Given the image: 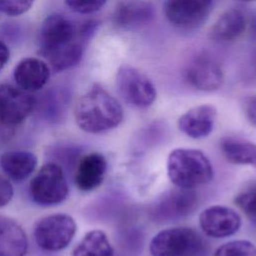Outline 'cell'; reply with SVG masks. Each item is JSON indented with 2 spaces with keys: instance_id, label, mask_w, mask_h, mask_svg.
<instances>
[{
  "instance_id": "6da1fadb",
  "label": "cell",
  "mask_w": 256,
  "mask_h": 256,
  "mask_svg": "<svg viewBox=\"0 0 256 256\" xmlns=\"http://www.w3.org/2000/svg\"><path fill=\"white\" fill-rule=\"evenodd\" d=\"M96 23L89 21L77 27L60 14L47 16L38 32L39 54L55 72H62L77 65L84 52V45L92 35Z\"/></svg>"
},
{
  "instance_id": "603a6c76",
  "label": "cell",
  "mask_w": 256,
  "mask_h": 256,
  "mask_svg": "<svg viewBox=\"0 0 256 256\" xmlns=\"http://www.w3.org/2000/svg\"><path fill=\"white\" fill-rule=\"evenodd\" d=\"M235 203L245 216L256 224V186L238 194Z\"/></svg>"
},
{
  "instance_id": "cb8c5ba5",
  "label": "cell",
  "mask_w": 256,
  "mask_h": 256,
  "mask_svg": "<svg viewBox=\"0 0 256 256\" xmlns=\"http://www.w3.org/2000/svg\"><path fill=\"white\" fill-rule=\"evenodd\" d=\"M66 6L79 14H92L100 10L107 0H64Z\"/></svg>"
},
{
  "instance_id": "5b68a950",
  "label": "cell",
  "mask_w": 256,
  "mask_h": 256,
  "mask_svg": "<svg viewBox=\"0 0 256 256\" xmlns=\"http://www.w3.org/2000/svg\"><path fill=\"white\" fill-rule=\"evenodd\" d=\"M68 191L63 169L55 163L43 165L29 185L32 200L41 206H53L63 202Z\"/></svg>"
},
{
  "instance_id": "d4e9b609",
  "label": "cell",
  "mask_w": 256,
  "mask_h": 256,
  "mask_svg": "<svg viewBox=\"0 0 256 256\" xmlns=\"http://www.w3.org/2000/svg\"><path fill=\"white\" fill-rule=\"evenodd\" d=\"M34 0H0V12L16 17L27 12L33 5Z\"/></svg>"
},
{
  "instance_id": "5bb4252c",
  "label": "cell",
  "mask_w": 256,
  "mask_h": 256,
  "mask_svg": "<svg viewBox=\"0 0 256 256\" xmlns=\"http://www.w3.org/2000/svg\"><path fill=\"white\" fill-rule=\"evenodd\" d=\"M154 17V7L150 2L133 0L122 2L115 8L113 24L123 30H133L149 23Z\"/></svg>"
},
{
  "instance_id": "9c48e42d",
  "label": "cell",
  "mask_w": 256,
  "mask_h": 256,
  "mask_svg": "<svg viewBox=\"0 0 256 256\" xmlns=\"http://www.w3.org/2000/svg\"><path fill=\"white\" fill-rule=\"evenodd\" d=\"M34 97L27 91L11 84L0 85V123L6 127L20 125L31 113Z\"/></svg>"
},
{
  "instance_id": "83f0119b",
  "label": "cell",
  "mask_w": 256,
  "mask_h": 256,
  "mask_svg": "<svg viewBox=\"0 0 256 256\" xmlns=\"http://www.w3.org/2000/svg\"><path fill=\"white\" fill-rule=\"evenodd\" d=\"M10 58V51L8 46L0 41V71L5 67Z\"/></svg>"
},
{
  "instance_id": "3957f363",
  "label": "cell",
  "mask_w": 256,
  "mask_h": 256,
  "mask_svg": "<svg viewBox=\"0 0 256 256\" xmlns=\"http://www.w3.org/2000/svg\"><path fill=\"white\" fill-rule=\"evenodd\" d=\"M167 175L176 187L191 190L209 183L214 172L210 160L202 151L178 148L168 156Z\"/></svg>"
},
{
  "instance_id": "44dd1931",
  "label": "cell",
  "mask_w": 256,
  "mask_h": 256,
  "mask_svg": "<svg viewBox=\"0 0 256 256\" xmlns=\"http://www.w3.org/2000/svg\"><path fill=\"white\" fill-rule=\"evenodd\" d=\"M180 189V188H179ZM195 204V194L187 189L174 191L160 203V213L164 218L181 217L189 213Z\"/></svg>"
},
{
  "instance_id": "277c9868",
  "label": "cell",
  "mask_w": 256,
  "mask_h": 256,
  "mask_svg": "<svg viewBox=\"0 0 256 256\" xmlns=\"http://www.w3.org/2000/svg\"><path fill=\"white\" fill-rule=\"evenodd\" d=\"M205 245L200 235L187 227H173L159 231L150 241L152 256H202Z\"/></svg>"
},
{
  "instance_id": "ac0fdd59",
  "label": "cell",
  "mask_w": 256,
  "mask_h": 256,
  "mask_svg": "<svg viewBox=\"0 0 256 256\" xmlns=\"http://www.w3.org/2000/svg\"><path fill=\"white\" fill-rule=\"evenodd\" d=\"M0 166L11 179L20 182L34 172L37 166V157L29 151H7L0 156Z\"/></svg>"
},
{
  "instance_id": "9a60e30c",
  "label": "cell",
  "mask_w": 256,
  "mask_h": 256,
  "mask_svg": "<svg viewBox=\"0 0 256 256\" xmlns=\"http://www.w3.org/2000/svg\"><path fill=\"white\" fill-rule=\"evenodd\" d=\"M107 170L105 157L97 152L83 156L75 171V184L82 191H92L104 181Z\"/></svg>"
},
{
  "instance_id": "7c38bea8",
  "label": "cell",
  "mask_w": 256,
  "mask_h": 256,
  "mask_svg": "<svg viewBox=\"0 0 256 256\" xmlns=\"http://www.w3.org/2000/svg\"><path fill=\"white\" fill-rule=\"evenodd\" d=\"M217 110L211 104L195 106L182 114L177 122L179 130L193 139H200L211 134L214 128Z\"/></svg>"
},
{
  "instance_id": "f1b7e54d",
  "label": "cell",
  "mask_w": 256,
  "mask_h": 256,
  "mask_svg": "<svg viewBox=\"0 0 256 256\" xmlns=\"http://www.w3.org/2000/svg\"><path fill=\"white\" fill-rule=\"evenodd\" d=\"M242 1H253V0H242Z\"/></svg>"
},
{
  "instance_id": "7402d4cb",
  "label": "cell",
  "mask_w": 256,
  "mask_h": 256,
  "mask_svg": "<svg viewBox=\"0 0 256 256\" xmlns=\"http://www.w3.org/2000/svg\"><path fill=\"white\" fill-rule=\"evenodd\" d=\"M213 256H256V246L249 240H234L220 246Z\"/></svg>"
},
{
  "instance_id": "484cf974",
  "label": "cell",
  "mask_w": 256,
  "mask_h": 256,
  "mask_svg": "<svg viewBox=\"0 0 256 256\" xmlns=\"http://www.w3.org/2000/svg\"><path fill=\"white\" fill-rule=\"evenodd\" d=\"M13 197V187L9 180L0 175V208L6 206Z\"/></svg>"
},
{
  "instance_id": "7a4b0ae2",
  "label": "cell",
  "mask_w": 256,
  "mask_h": 256,
  "mask_svg": "<svg viewBox=\"0 0 256 256\" xmlns=\"http://www.w3.org/2000/svg\"><path fill=\"white\" fill-rule=\"evenodd\" d=\"M119 101L99 84H94L77 101L75 120L88 133H102L116 128L123 120Z\"/></svg>"
},
{
  "instance_id": "e0dca14e",
  "label": "cell",
  "mask_w": 256,
  "mask_h": 256,
  "mask_svg": "<svg viewBox=\"0 0 256 256\" xmlns=\"http://www.w3.org/2000/svg\"><path fill=\"white\" fill-rule=\"evenodd\" d=\"M27 247L28 241L22 227L0 215V256H24Z\"/></svg>"
},
{
  "instance_id": "4316f807",
  "label": "cell",
  "mask_w": 256,
  "mask_h": 256,
  "mask_svg": "<svg viewBox=\"0 0 256 256\" xmlns=\"http://www.w3.org/2000/svg\"><path fill=\"white\" fill-rule=\"evenodd\" d=\"M244 112L248 121L256 127V94L246 98L244 102Z\"/></svg>"
},
{
  "instance_id": "8fae6325",
  "label": "cell",
  "mask_w": 256,
  "mask_h": 256,
  "mask_svg": "<svg viewBox=\"0 0 256 256\" xmlns=\"http://www.w3.org/2000/svg\"><path fill=\"white\" fill-rule=\"evenodd\" d=\"M199 225L204 234L209 237L226 238L240 229L241 217L230 207L213 205L200 213Z\"/></svg>"
},
{
  "instance_id": "d6986e66",
  "label": "cell",
  "mask_w": 256,
  "mask_h": 256,
  "mask_svg": "<svg viewBox=\"0 0 256 256\" xmlns=\"http://www.w3.org/2000/svg\"><path fill=\"white\" fill-rule=\"evenodd\" d=\"M220 149L227 161L238 165H247L256 169V144L235 137L221 140Z\"/></svg>"
},
{
  "instance_id": "ffe728a7",
  "label": "cell",
  "mask_w": 256,
  "mask_h": 256,
  "mask_svg": "<svg viewBox=\"0 0 256 256\" xmlns=\"http://www.w3.org/2000/svg\"><path fill=\"white\" fill-rule=\"evenodd\" d=\"M72 256H114V250L103 231L92 230L74 248Z\"/></svg>"
},
{
  "instance_id": "52a82bcc",
  "label": "cell",
  "mask_w": 256,
  "mask_h": 256,
  "mask_svg": "<svg viewBox=\"0 0 256 256\" xmlns=\"http://www.w3.org/2000/svg\"><path fill=\"white\" fill-rule=\"evenodd\" d=\"M75 220L63 213L52 214L39 220L34 228V239L45 251H59L69 245L76 233Z\"/></svg>"
},
{
  "instance_id": "30bf717a",
  "label": "cell",
  "mask_w": 256,
  "mask_h": 256,
  "mask_svg": "<svg viewBox=\"0 0 256 256\" xmlns=\"http://www.w3.org/2000/svg\"><path fill=\"white\" fill-rule=\"evenodd\" d=\"M184 76L192 87L204 92L216 91L221 88L224 82V72L221 65L206 54L192 57L185 66Z\"/></svg>"
},
{
  "instance_id": "ba28073f",
  "label": "cell",
  "mask_w": 256,
  "mask_h": 256,
  "mask_svg": "<svg viewBox=\"0 0 256 256\" xmlns=\"http://www.w3.org/2000/svg\"><path fill=\"white\" fill-rule=\"evenodd\" d=\"M212 6L213 0H165L164 13L174 27L194 30L207 20Z\"/></svg>"
},
{
  "instance_id": "4fadbf2b",
  "label": "cell",
  "mask_w": 256,
  "mask_h": 256,
  "mask_svg": "<svg viewBox=\"0 0 256 256\" xmlns=\"http://www.w3.org/2000/svg\"><path fill=\"white\" fill-rule=\"evenodd\" d=\"M17 86L27 92L38 91L45 86L50 77V68L46 61L27 57L22 59L13 72Z\"/></svg>"
},
{
  "instance_id": "8992f818",
  "label": "cell",
  "mask_w": 256,
  "mask_h": 256,
  "mask_svg": "<svg viewBox=\"0 0 256 256\" xmlns=\"http://www.w3.org/2000/svg\"><path fill=\"white\" fill-rule=\"evenodd\" d=\"M116 86L123 100L136 108L151 106L157 92L150 78L139 69L130 65H122L116 74Z\"/></svg>"
},
{
  "instance_id": "2e32d148",
  "label": "cell",
  "mask_w": 256,
  "mask_h": 256,
  "mask_svg": "<svg viewBox=\"0 0 256 256\" xmlns=\"http://www.w3.org/2000/svg\"><path fill=\"white\" fill-rule=\"evenodd\" d=\"M246 29L245 15L238 9H229L221 14L209 31L215 42L228 43L238 39Z\"/></svg>"
}]
</instances>
